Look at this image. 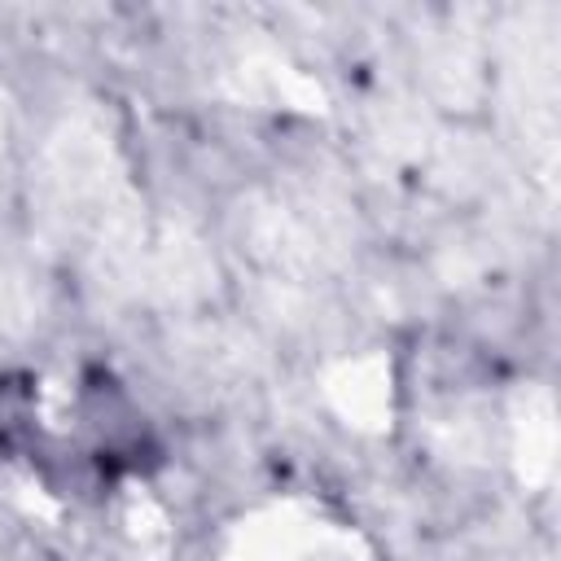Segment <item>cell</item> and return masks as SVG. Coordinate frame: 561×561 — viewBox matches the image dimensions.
Returning a JSON list of instances; mask_svg holds the SVG:
<instances>
[{"mask_svg":"<svg viewBox=\"0 0 561 561\" xmlns=\"http://www.w3.org/2000/svg\"><path fill=\"white\" fill-rule=\"evenodd\" d=\"M70 443L101 469L110 486L123 478L153 473L167 456L158 425L131 394L123 377H114L105 364H88L75 381V430Z\"/></svg>","mask_w":561,"mask_h":561,"instance_id":"cell-1","label":"cell"},{"mask_svg":"<svg viewBox=\"0 0 561 561\" xmlns=\"http://www.w3.org/2000/svg\"><path fill=\"white\" fill-rule=\"evenodd\" d=\"M39 438V381L26 368H0V465L26 460Z\"/></svg>","mask_w":561,"mask_h":561,"instance_id":"cell-2","label":"cell"}]
</instances>
